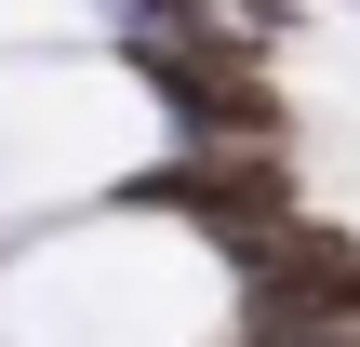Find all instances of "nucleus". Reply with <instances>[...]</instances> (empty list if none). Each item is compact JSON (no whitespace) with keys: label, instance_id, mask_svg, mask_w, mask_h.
Segmentation results:
<instances>
[{"label":"nucleus","instance_id":"obj_1","mask_svg":"<svg viewBox=\"0 0 360 347\" xmlns=\"http://www.w3.org/2000/svg\"><path fill=\"white\" fill-rule=\"evenodd\" d=\"M120 201H134V214H200L227 267H254V254L294 227V174H281V147H187L174 174H134Z\"/></svg>","mask_w":360,"mask_h":347},{"label":"nucleus","instance_id":"obj_2","mask_svg":"<svg viewBox=\"0 0 360 347\" xmlns=\"http://www.w3.org/2000/svg\"><path fill=\"white\" fill-rule=\"evenodd\" d=\"M240 281H254V334H334V347L360 334V241L347 227H307L294 214Z\"/></svg>","mask_w":360,"mask_h":347}]
</instances>
